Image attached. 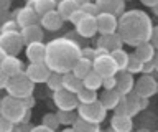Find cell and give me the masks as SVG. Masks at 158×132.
<instances>
[{
  "mask_svg": "<svg viewBox=\"0 0 158 132\" xmlns=\"http://www.w3.org/2000/svg\"><path fill=\"white\" fill-rule=\"evenodd\" d=\"M82 48L77 45V41L66 36H59L46 43V53H44V65L53 73H64L73 71L74 65L81 58Z\"/></svg>",
  "mask_w": 158,
  "mask_h": 132,
  "instance_id": "obj_1",
  "label": "cell"
},
{
  "mask_svg": "<svg viewBox=\"0 0 158 132\" xmlns=\"http://www.w3.org/2000/svg\"><path fill=\"white\" fill-rule=\"evenodd\" d=\"M152 30H153L152 18L143 10L133 8V10H125L122 15H118L117 33L120 35L122 41L125 45L137 46L140 43L148 41Z\"/></svg>",
  "mask_w": 158,
  "mask_h": 132,
  "instance_id": "obj_2",
  "label": "cell"
},
{
  "mask_svg": "<svg viewBox=\"0 0 158 132\" xmlns=\"http://www.w3.org/2000/svg\"><path fill=\"white\" fill-rule=\"evenodd\" d=\"M0 114L12 121L15 126L27 124L30 119V107L23 99L7 94L2 97V102H0Z\"/></svg>",
  "mask_w": 158,
  "mask_h": 132,
  "instance_id": "obj_3",
  "label": "cell"
},
{
  "mask_svg": "<svg viewBox=\"0 0 158 132\" xmlns=\"http://www.w3.org/2000/svg\"><path fill=\"white\" fill-rule=\"evenodd\" d=\"M7 89V94L13 96V97H20V99H25V97L33 96L35 91V83L28 79V76L23 73H20L17 76L8 78V83L5 86Z\"/></svg>",
  "mask_w": 158,
  "mask_h": 132,
  "instance_id": "obj_4",
  "label": "cell"
},
{
  "mask_svg": "<svg viewBox=\"0 0 158 132\" xmlns=\"http://www.w3.org/2000/svg\"><path fill=\"white\" fill-rule=\"evenodd\" d=\"M76 111L81 119L91 122V124H102L107 116V109L99 102V99L94 102H87V104H77Z\"/></svg>",
  "mask_w": 158,
  "mask_h": 132,
  "instance_id": "obj_5",
  "label": "cell"
},
{
  "mask_svg": "<svg viewBox=\"0 0 158 132\" xmlns=\"http://www.w3.org/2000/svg\"><path fill=\"white\" fill-rule=\"evenodd\" d=\"M25 46V43L22 40L20 30L13 32H0V48L7 53V55H15L17 56L22 48Z\"/></svg>",
  "mask_w": 158,
  "mask_h": 132,
  "instance_id": "obj_6",
  "label": "cell"
},
{
  "mask_svg": "<svg viewBox=\"0 0 158 132\" xmlns=\"http://www.w3.org/2000/svg\"><path fill=\"white\" fill-rule=\"evenodd\" d=\"M92 70L96 71L102 79L104 78H109V76H115L118 73L117 65H115V61H114V58L110 56V53L94 58L92 60Z\"/></svg>",
  "mask_w": 158,
  "mask_h": 132,
  "instance_id": "obj_7",
  "label": "cell"
},
{
  "mask_svg": "<svg viewBox=\"0 0 158 132\" xmlns=\"http://www.w3.org/2000/svg\"><path fill=\"white\" fill-rule=\"evenodd\" d=\"M158 91V81L152 75H143L135 81L133 84V92L145 99H150L152 96H155Z\"/></svg>",
  "mask_w": 158,
  "mask_h": 132,
  "instance_id": "obj_8",
  "label": "cell"
},
{
  "mask_svg": "<svg viewBox=\"0 0 158 132\" xmlns=\"http://www.w3.org/2000/svg\"><path fill=\"white\" fill-rule=\"evenodd\" d=\"M53 102L58 107V111H76L77 107V97L74 92L66 91V89H58L53 92Z\"/></svg>",
  "mask_w": 158,
  "mask_h": 132,
  "instance_id": "obj_9",
  "label": "cell"
},
{
  "mask_svg": "<svg viewBox=\"0 0 158 132\" xmlns=\"http://www.w3.org/2000/svg\"><path fill=\"white\" fill-rule=\"evenodd\" d=\"M96 23H97V33H101V35L115 33L118 17L112 15V13H107V12H101L99 15H96Z\"/></svg>",
  "mask_w": 158,
  "mask_h": 132,
  "instance_id": "obj_10",
  "label": "cell"
},
{
  "mask_svg": "<svg viewBox=\"0 0 158 132\" xmlns=\"http://www.w3.org/2000/svg\"><path fill=\"white\" fill-rule=\"evenodd\" d=\"M25 75L28 76L30 81L38 84V83H46L51 71H49V68L44 63H30L27 66V70H25Z\"/></svg>",
  "mask_w": 158,
  "mask_h": 132,
  "instance_id": "obj_11",
  "label": "cell"
},
{
  "mask_svg": "<svg viewBox=\"0 0 158 132\" xmlns=\"http://www.w3.org/2000/svg\"><path fill=\"white\" fill-rule=\"evenodd\" d=\"M123 99H125V114L130 116V117H135L142 109H145V107L148 106V99L135 94L133 91L130 92V94L123 96Z\"/></svg>",
  "mask_w": 158,
  "mask_h": 132,
  "instance_id": "obj_12",
  "label": "cell"
},
{
  "mask_svg": "<svg viewBox=\"0 0 158 132\" xmlns=\"http://www.w3.org/2000/svg\"><path fill=\"white\" fill-rule=\"evenodd\" d=\"M15 22L18 23V27H27V25H33V23H40V15L35 12V8L27 3L25 7L18 8L15 12Z\"/></svg>",
  "mask_w": 158,
  "mask_h": 132,
  "instance_id": "obj_13",
  "label": "cell"
},
{
  "mask_svg": "<svg viewBox=\"0 0 158 132\" xmlns=\"http://www.w3.org/2000/svg\"><path fill=\"white\" fill-rule=\"evenodd\" d=\"M74 27H76V32L82 38H92L97 35V23L94 15H84Z\"/></svg>",
  "mask_w": 158,
  "mask_h": 132,
  "instance_id": "obj_14",
  "label": "cell"
},
{
  "mask_svg": "<svg viewBox=\"0 0 158 132\" xmlns=\"http://www.w3.org/2000/svg\"><path fill=\"white\" fill-rule=\"evenodd\" d=\"M63 17L58 13V10L54 8V10H49L46 12L44 15L40 17V25H41V28H44V30H49V32H58L59 28L63 27Z\"/></svg>",
  "mask_w": 158,
  "mask_h": 132,
  "instance_id": "obj_15",
  "label": "cell"
},
{
  "mask_svg": "<svg viewBox=\"0 0 158 132\" xmlns=\"http://www.w3.org/2000/svg\"><path fill=\"white\" fill-rule=\"evenodd\" d=\"M0 70H2L8 78L17 76V75H20V73L25 71L22 60H20L18 56H15V55H7V56H5L3 61H2V65H0Z\"/></svg>",
  "mask_w": 158,
  "mask_h": 132,
  "instance_id": "obj_16",
  "label": "cell"
},
{
  "mask_svg": "<svg viewBox=\"0 0 158 132\" xmlns=\"http://www.w3.org/2000/svg\"><path fill=\"white\" fill-rule=\"evenodd\" d=\"M20 35H22V40L25 45H28V43H33V41H43L44 33L40 23H33V25H27L20 28Z\"/></svg>",
  "mask_w": 158,
  "mask_h": 132,
  "instance_id": "obj_17",
  "label": "cell"
},
{
  "mask_svg": "<svg viewBox=\"0 0 158 132\" xmlns=\"http://www.w3.org/2000/svg\"><path fill=\"white\" fill-rule=\"evenodd\" d=\"M117 83H115V91L120 96H127L133 91V84H135V79H133V75H130L128 71H118Z\"/></svg>",
  "mask_w": 158,
  "mask_h": 132,
  "instance_id": "obj_18",
  "label": "cell"
},
{
  "mask_svg": "<svg viewBox=\"0 0 158 132\" xmlns=\"http://www.w3.org/2000/svg\"><path fill=\"white\" fill-rule=\"evenodd\" d=\"M123 41L120 35L115 32V33H109V35H101L97 40V48H102V50H106L107 53H110L114 50H118V48H122Z\"/></svg>",
  "mask_w": 158,
  "mask_h": 132,
  "instance_id": "obj_19",
  "label": "cell"
},
{
  "mask_svg": "<svg viewBox=\"0 0 158 132\" xmlns=\"http://www.w3.org/2000/svg\"><path fill=\"white\" fill-rule=\"evenodd\" d=\"M27 58L30 63H44V53H46V45L43 41H33L27 45Z\"/></svg>",
  "mask_w": 158,
  "mask_h": 132,
  "instance_id": "obj_20",
  "label": "cell"
},
{
  "mask_svg": "<svg viewBox=\"0 0 158 132\" xmlns=\"http://www.w3.org/2000/svg\"><path fill=\"white\" fill-rule=\"evenodd\" d=\"M101 12H107L112 15H122L125 12V0H94Z\"/></svg>",
  "mask_w": 158,
  "mask_h": 132,
  "instance_id": "obj_21",
  "label": "cell"
},
{
  "mask_svg": "<svg viewBox=\"0 0 158 132\" xmlns=\"http://www.w3.org/2000/svg\"><path fill=\"white\" fill-rule=\"evenodd\" d=\"M110 127L115 132H132L133 130V121L127 114H114L110 119Z\"/></svg>",
  "mask_w": 158,
  "mask_h": 132,
  "instance_id": "obj_22",
  "label": "cell"
},
{
  "mask_svg": "<svg viewBox=\"0 0 158 132\" xmlns=\"http://www.w3.org/2000/svg\"><path fill=\"white\" fill-rule=\"evenodd\" d=\"M120 94L115 91V89H109V91H104L101 96H99V102L106 107L107 111H114L115 109V106L118 104V101H120Z\"/></svg>",
  "mask_w": 158,
  "mask_h": 132,
  "instance_id": "obj_23",
  "label": "cell"
},
{
  "mask_svg": "<svg viewBox=\"0 0 158 132\" xmlns=\"http://www.w3.org/2000/svg\"><path fill=\"white\" fill-rule=\"evenodd\" d=\"M155 48L152 46L150 41H145V43H140V45L135 46V53L133 56L137 60H140L142 63H147V61H152L153 60V55H155Z\"/></svg>",
  "mask_w": 158,
  "mask_h": 132,
  "instance_id": "obj_24",
  "label": "cell"
},
{
  "mask_svg": "<svg viewBox=\"0 0 158 132\" xmlns=\"http://www.w3.org/2000/svg\"><path fill=\"white\" fill-rule=\"evenodd\" d=\"M61 79H63V89L71 91V92H74V94H76V92L82 87V79H79L73 71L61 75Z\"/></svg>",
  "mask_w": 158,
  "mask_h": 132,
  "instance_id": "obj_25",
  "label": "cell"
},
{
  "mask_svg": "<svg viewBox=\"0 0 158 132\" xmlns=\"http://www.w3.org/2000/svg\"><path fill=\"white\" fill-rule=\"evenodd\" d=\"M56 10L63 17V20H69L73 13L77 10V3H76V0H58Z\"/></svg>",
  "mask_w": 158,
  "mask_h": 132,
  "instance_id": "obj_26",
  "label": "cell"
},
{
  "mask_svg": "<svg viewBox=\"0 0 158 132\" xmlns=\"http://www.w3.org/2000/svg\"><path fill=\"white\" fill-rule=\"evenodd\" d=\"M28 3L35 8V12L38 13L40 17L44 15L49 10H54L56 8L58 0H28Z\"/></svg>",
  "mask_w": 158,
  "mask_h": 132,
  "instance_id": "obj_27",
  "label": "cell"
},
{
  "mask_svg": "<svg viewBox=\"0 0 158 132\" xmlns=\"http://www.w3.org/2000/svg\"><path fill=\"white\" fill-rule=\"evenodd\" d=\"M82 86H84V87H87V89L97 91L99 87H102V78L92 70V71H89L87 75L82 78Z\"/></svg>",
  "mask_w": 158,
  "mask_h": 132,
  "instance_id": "obj_28",
  "label": "cell"
},
{
  "mask_svg": "<svg viewBox=\"0 0 158 132\" xmlns=\"http://www.w3.org/2000/svg\"><path fill=\"white\" fill-rule=\"evenodd\" d=\"M110 56L114 58V61H115L117 65V70L118 71H125V68L128 65V58H130V55L123 50V48H118V50H114L110 51Z\"/></svg>",
  "mask_w": 158,
  "mask_h": 132,
  "instance_id": "obj_29",
  "label": "cell"
},
{
  "mask_svg": "<svg viewBox=\"0 0 158 132\" xmlns=\"http://www.w3.org/2000/svg\"><path fill=\"white\" fill-rule=\"evenodd\" d=\"M89 71H92V61L87 60V58H82V56H81V58H79V61L74 65L73 73L79 78V79H82V78L86 76Z\"/></svg>",
  "mask_w": 158,
  "mask_h": 132,
  "instance_id": "obj_30",
  "label": "cell"
},
{
  "mask_svg": "<svg viewBox=\"0 0 158 132\" xmlns=\"http://www.w3.org/2000/svg\"><path fill=\"white\" fill-rule=\"evenodd\" d=\"M73 130L74 132H99L101 127L99 124H91V122L81 119V117H76V121L73 122Z\"/></svg>",
  "mask_w": 158,
  "mask_h": 132,
  "instance_id": "obj_31",
  "label": "cell"
},
{
  "mask_svg": "<svg viewBox=\"0 0 158 132\" xmlns=\"http://www.w3.org/2000/svg\"><path fill=\"white\" fill-rule=\"evenodd\" d=\"M76 97H77V102L79 104H87V102H94L99 99V94L97 91H92V89H87V87H81L77 92H76Z\"/></svg>",
  "mask_w": 158,
  "mask_h": 132,
  "instance_id": "obj_32",
  "label": "cell"
},
{
  "mask_svg": "<svg viewBox=\"0 0 158 132\" xmlns=\"http://www.w3.org/2000/svg\"><path fill=\"white\" fill-rule=\"evenodd\" d=\"M46 86H48L53 92L58 91V89H61V87H63L61 75H59V73H53V71H51V75H49V78L46 79Z\"/></svg>",
  "mask_w": 158,
  "mask_h": 132,
  "instance_id": "obj_33",
  "label": "cell"
},
{
  "mask_svg": "<svg viewBox=\"0 0 158 132\" xmlns=\"http://www.w3.org/2000/svg\"><path fill=\"white\" fill-rule=\"evenodd\" d=\"M56 117H58L59 124H63V126H73V122L76 121L74 111H58Z\"/></svg>",
  "mask_w": 158,
  "mask_h": 132,
  "instance_id": "obj_34",
  "label": "cell"
},
{
  "mask_svg": "<svg viewBox=\"0 0 158 132\" xmlns=\"http://www.w3.org/2000/svg\"><path fill=\"white\" fill-rule=\"evenodd\" d=\"M142 68H143V63L140 60H137L133 55H130L128 58V65L125 68V71H128L130 75H137V73H142Z\"/></svg>",
  "mask_w": 158,
  "mask_h": 132,
  "instance_id": "obj_35",
  "label": "cell"
},
{
  "mask_svg": "<svg viewBox=\"0 0 158 132\" xmlns=\"http://www.w3.org/2000/svg\"><path fill=\"white\" fill-rule=\"evenodd\" d=\"M41 124H44L46 127H49V129H54V130H56L58 126H59V121H58L56 114H53V112H48V114L43 117V122H41Z\"/></svg>",
  "mask_w": 158,
  "mask_h": 132,
  "instance_id": "obj_36",
  "label": "cell"
},
{
  "mask_svg": "<svg viewBox=\"0 0 158 132\" xmlns=\"http://www.w3.org/2000/svg\"><path fill=\"white\" fill-rule=\"evenodd\" d=\"M81 8V10L86 13V15H99V13H101V10H99V7L96 5V2H86L84 3V5H81L79 7Z\"/></svg>",
  "mask_w": 158,
  "mask_h": 132,
  "instance_id": "obj_37",
  "label": "cell"
},
{
  "mask_svg": "<svg viewBox=\"0 0 158 132\" xmlns=\"http://www.w3.org/2000/svg\"><path fill=\"white\" fill-rule=\"evenodd\" d=\"M15 127V124L12 121H8L5 116L0 114V132H10Z\"/></svg>",
  "mask_w": 158,
  "mask_h": 132,
  "instance_id": "obj_38",
  "label": "cell"
},
{
  "mask_svg": "<svg viewBox=\"0 0 158 132\" xmlns=\"http://www.w3.org/2000/svg\"><path fill=\"white\" fill-rule=\"evenodd\" d=\"M13 30H20L18 23L15 22V18H10L8 22H5L2 28H0V32H13Z\"/></svg>",
  "mask_w": 158,
  "mask_h": 132,
  "instance_id": "obj_39",
  "label": "cell"
},
{
  "mask_svg": "<svg viewBox=\"0 0 158 132\" xmlns=\"http://www.w3.org/2000/svg\"><path fill=\"white\" fill-rule=\"evenodd\" d=\"M115 83H117V78H115V76L104 78V79H102V87H104L106 91H109V89H115Z\"/></svg>",
  "mask_w": 158,
  "mask_h": 132,
  "instance_id": "obj_40",
  "label": "cell"
},
{
  "mask_svg": "<svg viewBox=\"0 0 158 132\" xmlns=\"http://www.w3.org/2000/svg\"><path fill=\"white\" fill-rule=\"evenodd\" d=\"M81 56L92 61L94 58H96V50H94V48H82V50H81Z\"/></svg>",
  "mask_w": 158,
  "mask_h": 132,
  "instance_id": "obj_41",
  "label": "cell"
},
{
  "mask_svg": "<svg viewBox=\"0 0 158 132\" xmlns=\"http://www.w3.org/2000/svg\"><path fill=\"white\" fill-rule=\"evenodd\" d=\"M152 43V46L155 48V50H158V27H153L152 30V35H150V40H148Z\"/></svg>",
  "mask_w": 158,
  "mask_h": 132,
  "instance_id": "obj_42",
  "label": "cell"
},
{
  "mask_svg": "<svg viewBox=\"0 0 158 132\" xmlns=\"http://www.w3.org/2000/svg\"><path fill=\"white\" fill-rule=\"evenodd\" d=\"M84 15H86V13H84V12L81 10V8H77V10H76V12H74L73 15H71V18H69V22H71L73 25H76V23H77L79 20H81V18H82Z\"/></svg>",
  "mask_w": 158,
  "mask_h": 132,
  "instance_id": "obj_43",
  "label": "cell"
},
{
  "mask_svg": "<svg viewBox=\"0 0 158 132\" xmlns=\"http://www.w3.org/2000/svg\"><path fill=\"white\" fill-rule=\"evenodd\" d=\"M28 132H56V130H54V129H49V127H46L44 124H40V126L31 127Z\"/></svg>",
  "mask_w": 158,
  "mask_h": 132,
  "instance_id": "obj_44",
  "label": "cell"
},
{
  "mask_svg": "<svg viewBox=\"0 0 158 132\" xmlns=\"http://www.w3.org/2000/svg\"><path fill=\"white\" fill-rule=\"evenodd\" d=\"M10 18H15L13 17V13H10L8 10H5V12H0V28H2V25L5 22H8Z\"/></svg>",
  "mask_w": 158,
  "mask_h": 132,
  "instance_id": "obj_45",
  "label": "cell"
},
{
  "mask_svg": "<svg viewBox=\"0 0 158 132\" xmlns=\"http://www.w3.org/2000/svg\"><path fill=\"white\" fill-rule=\"evenodd\" d=\"M8 83V76L5 75V73L0 70V89H5V86H7Z\"/></svg>",
  "mask_w": 158,
  "mask_h": 132,
  "instance_id": "obj_46",
  "label": "cell"
},
{
  "mask_svg": "<svg viewBox=\"0 0 158 132\" xmlns=\"http://www.w3.org/2000/svg\"><path fill=\"white\" fill-rule=\"evenodd\" d=\"M10 5H12V0H0V12L8 10Z\"/></svg>",
  "mask_w": 158,
  "mask_h": 132,
  "instance_id": "obj_47",
  "label": "cell"
},
{
  "mask_svg": "<svg viewBox=\"0 0 158 132\" xmlns=\"http://www.w3.org/2000/svg\"><path fill=\"white\" fill-rule=\"evenodd\" d=\"M140 2H142L145 7H150V8H153V7L156 5V2H158V0H140Z\"/></svg>",
  "mask_w": 158,
  "mask_h": 132,
  "instance_id": "obj_48",
  "label": "cell"
},
{
  "mask_svg": "<svg viewBox=\"0 0 158 132\" xmlns=\"http://www.w3.org/2000/svg\"><path fill=\"white\" fill-rule=\"evenodd\" d=\"M152 63H153V70H155V71L158 73V50L155 51V55H153V60H152Z\"/></svg>",
  "mask_w": 158,
  "mask_h": 132,
  "instance_id": "obj_49",
  "label": "cell"
},
{
  "mask_svg": "<svg viewBox=\"0 0 158 132\" xmlns=\"http://www.w3.org/2000/svg\"><path fill=\"white\" fill-rule=\"evenodd\" d=\"M86 2H92V0H76V3H77V8L81 7V5H84Z\"/></svg>",
  "mask_w": 158,
  "mask_h": 132,
  "instance_id": "obj_50",
  "label": "cell"
},
{
  "mask_svg": "<svg viewBox=\"0 0 158 132\" xmlns=\"http://www.w3.org/2000/svg\"><path fill=\"white\" fill-rule=\"evenodd\" d=\"M5 56H7V53H5L2 48H0V65H2V61H3V58H5Z\"/></svg>",
  "mask_w": 158,
  "mask_h": 132,
  "instance_id": "obj_51",
  "label": "cell"
},
{
  "mask_svg": "<svg viewBox=\"0 0 158 132\" xmlns=\"http://www.w3.org/2000/svg\"><path fill=\"white\" fill-rule=\"evenodd\" d=\"M10 132H23V129H22L20 126H15V127H13V129L10 130Z\"/></svg>",
  "mask_w": 158,
  "mask_h": 132,
  "instance_id": "obj_52",
  "label": "cell"
},
{
  "mask_svg": "<svg viewBox=\"0 0 158 132\" xmlns=\"http://www.w3.org/2000/svg\"><path fill=\"white\" fill-rule=\"evenodd\" d=\"M61 132H74V130H73V127H64Z\"/></svg>",
  "mask_w": 158,
  "mask_h": 132,
  "instance_id": "obj_53",
  "label": "cell"
},
{
  "mask_svg": "<svg viewBox=\"0 0 158 132\" xmlns=\"http://www.w3.org/2000/svg\"><path fill=\"white\" fill-rule=\"evenodd\" d=\"M153 13H155V15L158 17V2H156V5L153 7Z\"/></svg>",
  "mask_w": 158,
  "mask_h": 132,
  "instance_id": "obj_54",
  "label": "cell"
},
{
  "mask_svg": "<svg viewBox=\"0 0 158 132\" xmlns=\"http://www.w3.org/2000/svg\"><path fill=\"white\" fill-rule=\"evenodd\" d=\"M106 132H115V130H114V129H112V127H109V129H107Z\"/></svg>",
  "mask_w": 158,
  "mask_h": 132,
  "instance_id": "obj_55",
  "label": "cell"
},
{
  "mask_svg": "<svg viewBox=\"0 0 158 132\" xmlns=\"http://www.w3.org/2000/svg\"><path fill=\"white\" fill-rule=\"evenodd\" d=\"M137 132H147V130H137Z\"/></svg>",
  "mask_w": 158,
  "mask_h": 132,
  "instance_id": "obj_56",
  "label": "cell"
},
{
  "mask_svg": "<svg viewBox=\"0 0 158 132\" xmlns=\"http://www.w3.org/2000/svg\"><path fill=\"white\" fill-rule=\"evenodd\" d=\"M99 132H106V130H99Z\"/></svg>",
  "mask_w": 158,
  "mask_h": 132,
  "instance_id": "obj_57",
  "label": "cell"
},
{
  "mask_svg": "<svg viewBox=\"0 0 158 132\" xmlns=\"http://www.w3.org/2000/svg\"><path fill=\"white\" fill-rule=\"evenodd\" d=\"M0 102H2V97H0Z\"/></svg>",
  "mask_w": 158,
  "mask_h": 132,
  "instance_id": "obj_58",
  "label": "cell"
},
{
  "mask_svg": "<svg viewBox=\"0 0 158 132\" xmlns=\"http://www.w3.org/2000/svg\"><path fill=\"white\" fill-rule=\"evenodd\" d=\"M92 2H94V0H92Z\"/></svg>",
  "mask_w": 158,
  "mask_h": 132,
  "instance_id": "obj_59",
  "label": "cell"
},
{
  "mask_svg": "<svg viewBox=\"0 0 158 132\" xmlns=\"http://www.w3.org/2000/svg\"><path fill=\"white\" fill-rule=\"evenodd\" d=\"M125 2H127V0H125Z\"/></svg>",
  "mask_w": 158,
  "mask_h": 132,
  "instance_id": "obj_60",
  "label": "cell"
},
{
  "mask_svg": "<svg viewBox=\"0 0 158 132\" xmlns=\"http://www.w3.org/2000/svg\"><path fill=\"white\" fill-rule=\"evenodd\" d=\"M156 92H158V91H156Z\"/></svg>",
  "mask_w": 158,
  "mask_h": 132,
  "instance_id": "obj_61",
  "label": "cell"
}]
</instances>
